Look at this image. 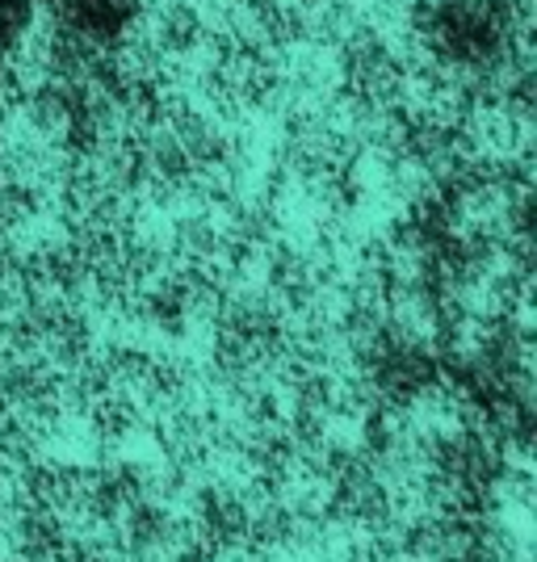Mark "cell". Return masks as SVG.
Listing matches in <instances>:
<instances>
[{"mask_svg":"<svg viewBox=\"0 0 537 562\" xmlns=\"http://www.w3.org/2000/svg\"><path fill=\"white\" fill-rule=\"evenodd\" d=\"M38 18L80 55H114L143 22V0H43Z\"/></svg>","mask_w":537,"mask_h":562,"instance_id":"obj_2","label":"cell"},{"mask_svg":"<svg viewBox=\"0 0 537 562\" xmlns=\"http://www.w3.org/2000/svg\"><path fill=\"white\" fill-rule=\"evenodd\" d=\"M421 38L449 71L495 68L513 43L508 0H428L421 13Z\"/></svg>","mask_w":537,"mask_h":562,"instance_id":"obj_1","label":"cell"},{"mask_svg":"<svg viewBox=\"0 0 537 562\" xmlns=\"http://www.w3.org/2000/svg\"><path fill=\"white\" fill-rule=\"evenodd\" d=\"M43 0H0V93L9 85V71L22 55L30 30L38 22Z\"/></svg>","mask_w":537,"mask_h":562,"instance_id":"obj_3","label":"cell"}]
</instances>
